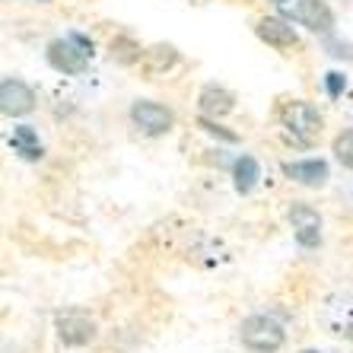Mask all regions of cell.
<instances>
[{"instance_id": "cell-1", "label": "cell", "mask_w": 353, "mask_h": 353, "mask_svg": "<svg viewBox=\"0 0 353 353\" xmlns=\"http://www.w3.org/2000/svg\"><path fill=\"white\" fill-rule=\"evenodd\" d=\"M239 337L252 353H277L287 341V331L271 315H248L239 328Z\"/></svg>"}, {"instance_id": "cell-19", "label": "cell", "mask_w": 353, "mask_h": 353, "mask_svg": "<svg viewBox=\"0 0 353 353\" xmlns=\"http://www.w3.org/2000/svg\"><path fill=\"white\" fill-rule=\"evenodd\" d=\"M328 48H331V54H334V58H353V48H347V45H334V41H328Z\"/></svg>"}, {"instance_id": "cell-3", "label": "cell", "mask_w": 353, "mask_h": 353, "mask_svg": "<svg viewBox=\"0 0 353 353\" xmlns=\"http://www.w3.org/2000/svg\"><path fill=\"white\" fill-rule=\"evenodd\" d=\"M48 64L58 70V74H67V77H77L90 67V51L83 48L77 39H54L48 45Z\"/></svg>"}, {"instance_id": "cell-8", "label": "cell", "mask_w": 353, "mask_h": 353, "mask_svg": "<svg viewBox=\"0 0 353 353\" xmlns=\"http://www.w3.org/2000/svg\"><path fill=\"white\" fill-rule=\"evenodd\" d=\"M296 19L315 35H331L334 32V13L325 0H299L296 3Z\"/></svg>"}, {"instance_id": "cell-2", "label": "cell", "mask_w": 353, "mask_h": 353, "mask_svg": "<svg viewBox=\"0 0 353 353\" xmlns=\"http://www.w3.org/2000/svg\"><path fill=\"white\" fill-rule=\"evenodd\" d=\"M283 128H287V137L293 140L296 147H312L321 134V115L312 102H290L283 108Z\"/></svg>"}, {"instance_id": "cell-7", "label": "cell", "mask_w": 353, "mask_h": 353, "mask_svg": "<svg viewBox=\"0 0 353 353\" xmlns=\"http://www.w3.org/2000/svg\"><path fill=\"white\" fill-rule=\"evenodd\" d=\"M290 223H293L296 242L303 248H315L321 242V216L309 204H293L290 207Z\"/></svg>"}, {"instance_id": "cell-15", "label": "cell", "mask_w": 353, "mask_h": 353, "mask_svg": "<svg viewBox=\"0 0 353 353\" xmlns=\"http://www.w3.org/2000/svg\"><path fill=\"white\" fill-rule=\"evenodd\" d=\"M112 58L118 64H134V61H143V51L140 45H134L131 39H115L112 41Z\"/></svg>"}, {"instance_id": "cell-20", "label": "cell", "mask_w": 353, "mask_h": 353, "mask_svg": "<svg viewBox=\"0 0 353 353\" xmlns=\"http://www.w3.org/2000/svg\"><path fill=\"white\" fill-rule=\"evenodd\" d=\"M299 353H321V350H299Z\"/></svg>"}, {"instance_id": "cell-5", "label": "cell", "mask_w": 353, "mask_h": 353, "mask_svg": "<svg viewBox=\"0 0 353 353\" xmlns=\"http://www.w3.org/2000/svg\"><path fill=\"white\" fill-rule=\"evenodd\" d=\"M131 121L137 124L143 134L150 137H159V134H169L175 124L172 108L159 105V102H150V99H137L131 105Z\"/></svg>"}, {"instance_id": "cell-21", "label": "cell", "mask_w": 353, "mask_h": 353, "mask_svg": "<svg viewBox=\"0 0 353 353\" xmlns=\"http://www.w3.org/2000/svg\"><path fill=\"white\" fill-rule=\"evenodd\" d=\"M347 334H350V337H353V325H350V328H347Z\"/></svg>"}, {"instance_id": "cell-17", "label": "cell", "mask_w": 353, "mask_h": 353, "mask_svg": "<svg viewBox=\"0 0 353 353\" xmlns=\"http://www.w3.org/2000/svg\"><path fill=\"white\" fill-rule=\"evenodd\" d=\"M325 86H328V96H331V99H337L341 92H344V86H347V77H344V74H337V70H331V74L325 77Z\"/></svg>"}, {"instance_id": "cell-10", "label": "cell", "mask_w": 353, "mask_h": 353, "mask_svg": "<svg viewBox=\"0 0 353 353\" xmlns=\"http://www.w3.org/2000/svg\"><path fill=\"white\" fill-rule=\"evenodd\" d=\"M232 105H236V96L230 90H223L216 83H207L201 96H197V108H201V115L204 118H223L230 115Z\"/></svg>"}, {"instance_id": "cell-9", "label": "cell", "mask_w": 353, "mask_h": 353, "mask_svg": "<svg viewBox=\"0 0 353 353\" xmlns=\"http://www.w3.org/2000/svg\"><path fill=\"white\" fill-rule=\"evenodd\" d=\"M255 32H258V39L268 41V45H271V48H277V51H293V48H299V35H296V29L287 23V19L264 17V19H258Z\"/></svg>"}, {"instance_id": "cell-22", "label": "cell", "mask_w": 353, "mask_h": 353, "mask_svg": "<svg viewBox=\"0 0 353 353\" xmlns=\"http://www.w3.org/2000/svg\"><path fill=\"white\" fill-rule=\"evenodd\" d=\"M41 3H48V0H41Z\"/></svg>"}, {"instance_id": "cell-18", "label": "cell", "mask_w": 353, "mask_h": 353, "mask_svg": "<svg viewBox=\"0 0 353 353\" xmlns=\"http://www.w3.org/2000/svg\"><path fill=\"white\" fill-rule=\"evenodd\" d=\"M201 128H204L207 134H214V137H223L226 143H236V134H232V131H223L220 124L210 121V118H201Z\"/></svg>"}, {"instance_id": "cell-13", "label": "cell", "mask_w": 353, "mask_h": 353, "mask_svg": "<svg viewBox=\"0 0 353 353\" xmlns=\"http://www.w3.org/2000/svg\"><path fill=\"white\" fill-rule=\"evenodd\" d=\"M261 179V165H258L255 157H239L236 165H232V181H236L239 194H248V191L258 185Z\"/></svg>"}, {"instance_id": "cell-6", "label": "cell", "mask_w": 353, "mask_h": 353, "mask_svg": "<svg viewBox=\"0 0 353 353\" xmlns=\"http://www.w3.org/2000/svg\"><path fill=\"white\" fill-rule=\"evenodd\" d=\"M35 108V92L17 77H3L0 80V112L7 118H23Z\"/></svg>"}, {"instance_id": "cell-12", "label": "cell", "mask_w": 353, "mask_h": 353, "mask_svg": "<svg viewBox=\"0 0 353 353\" xmlns=\"http://www.w3.org/2000/svg\"><path fill=\"white\" fill-rule=\"evenodd\" d=\"M10 147H13V153H19L23 159H41V157H45V147L39 143V134H35L29 124H19V128H13Z\"/></svg>"}, {"instance_id": "cell-14", "label": "cell", "mask_w": 353, "mask_h": 353, "mask_svg": "<svg viewBox=\"0 0 353 353\" xmlns=\"http://www.w3.org/2000/svg\"><path fill=\"white\" fill-rule=\"evenodd\" d=\"M175 61H179V51L172 45H153L150 51H143V67L150 77L165 74L169 67H175Z\"/></svg>"}, {"instance_id": "cell-16", "label": "cell", "mask_w": 353, "mask_h": 353, "mask_svg": "<svg viewBox=\"0 0 353 353\" xmlns=\"http://www.w3.org/2000/svg\"><path fill=\"white\" fill-rule=\"evenodd\" d=\"M331 150H334L337 163L344 165V169H353V131H341L334 137V143H331Z\"/></svg>"}, {"instance_id": "cell-11", "label": "cell", "mask_w": 353, "mask_h": 353, "mask_svg": "<svg viewBox=\"0 0 353 353\" xmlns=\"http://www.w3.org/2000/svg\"><path fill=\"white\" fill-rule=\"evenodd\" d=\"M283 175L305 185V188H321L328 181V163L325 159H299V163L283 165Z\"/></svg>"}, {"instance_id": "cell-4", "label": "cell", "mask_w": 353, "mask_h": 353, "mask_svg": "<svg viewBox=\"0 0 353 353\" xmlns=\"http://www.w3.org/2000/svg\"><path fill=\"white\" fill-rule=\"evenodd\" d=\"M54 331L64 341L67 347H86L96 341V321L90 319L80 309H67V312H58L54 319Z\"/></svg>"}]
</instances>
